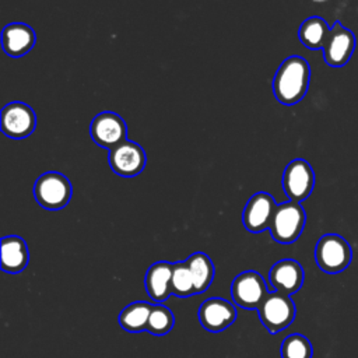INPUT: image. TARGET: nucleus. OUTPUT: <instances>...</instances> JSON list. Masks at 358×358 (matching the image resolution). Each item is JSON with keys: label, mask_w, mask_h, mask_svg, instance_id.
<instances>
[{"label": "nucleus", "mask_w": 358, "mask_h": 358, "mask_svg": "<svg viewBox=\"0 0 358 358\" xmlns=\"http://www.w3.org/2000/svg\"><path fill=\"white\" fill-rule=\"evenodd\" d=\"M268 280L275 291L291 295L303 284V268L294 259H281L271 266Z\"/></svg>", "instance_id": "obj_14"}, {"label": "nucleus", "mask_w": 358, "mask_h": 358, "mask_svg": "<svg viewBox=\"0 0 358 358\" xmlns=\"http://www.w3.org/2000/svg\"><path fill=\"white\" fill-rule=\"evenodd\" d=\"M186 263L192 273L196 294L204 292L214 278L213 260L203 252H194L186 259Z\"/></svg>", "instance_id": "obj_20"}, {"label": "nucleus", "mask_w": 358, "mask_h": 358, "mask_svg": "<svg viewBox=\"0 0 358 358\" xmlns=\"http://www.w3.org/2000/svg\"><path fill=\"white\" fill-rule=\"evenodd\" d=\"M312 344L302 334L294 333L282 340L281 358H312Z\"/></svg>", "instance_id": "obj_23"}, {"label": "nucleus", "mask_w": 358, "mask_h": 358, "mask_svg": "<svg viewBox=\"0 0 358 358\" xmlns=\"http://www.w3.org/2000/svg\"><path fill=\"white\" fill-rule=\"evenodd\" d=\"M330 28L327 22L317 15L306 18L298 31V38L308 49H323Z\"/></svg>", "instance_id": "obj_19"}, {"label": "nucleus", "mask_w": 358, "mask_h": 358, "mask_svg": "<svg viewBox=\"0 0 358 358\" xmlns=\"http://www.w3.org/2000/svg\"><path fill=\"white\" fill-rule=\"evenodd\" d=\"M310 78L309 63L301 56L287 57L273 78V92L284 105L298 103L306 94Z\"/></svg>", "instance_id": "obj_1"}, {"label": "nucleus", "mask_w": 358, "mask_h": 358, "mask_svg": "<svg viewBox=\"0 0 358 358\" xmlns=\"http://www.w3.org/2000/svg\"><path fill=\"white\" fill-rule=\"evenodd\" d=\"M315 172L310 164L302 158L292 159L282 173V189L291 201L301 203L313 190Z\"/></svg>", "instance_id": "obj_7"}, {"label": "nucleus", "mask_w": 358, "mask_h": 358, "mask_svg": "<svg viewBox=\"0 0 358 358\" xmlns=\"http://www.w3.org/2000/svg\"><path fill=\"white\" fill-rule=\"evenodd\" d=\"M351 257V248L341 235L326 234L316 243L315 260L319 268L324 273H341L348 267Z\"/></svg>", "instance_id": "obj_2"}, {"label": "nucleus", "mask_w": 358, "mask_h": 358, "mask_svg": "<svg viewBox=\"0 0 358 358\" xmlns=\"http://www.w3.org/2000/svg\"><path fill=\"white\" fill-rule=\"evenodd\" d=\"M151 310L152 305L148 302H131L119 313V324L129 333H140L145 330Z\"/></svg>", "instance_id": "obj_18"}, {"label": "nucleus", "mask_w": 358, "mask_h": 358, "mask_svg": "<svg viewBox=\"0 0 358 358\" xmlns=\"http://www.w3.org/2000/svg\"><path fill=\"white\" fill-rule=\"evenodd\" d=\"M35 42V31L25 22L7 24L1 31L3 50L11 57L24 56L34 48Z\"/></svg>", "instance_id": "obj_15"}, {"label": "nucleus", "mask_w": 358, "mask_h": 358, "mask_svg": "<svg viewBox=\"0 0 358 358\" xmlns=\"http://www.w3.org/2000/svg\"><path fill=\"white\" fill-rule=\"evenodd\" d=\"M1 270L10 274L22 271L29 260V252L25 241L17 235L1 238Z\"/></svg>", "instance_id": "obj_17"}, {"label": "nucleus", "mask_w": 358, "mask_h": 358, "mask_svg": "<svg viewBox=\"0 0 358 358\" xmlns=\"http://www.w3.org/2000/svg\"><path fill=\"white\" fill-rule=\"evenodd\" d=\"M355 49L354 34L343 27L338 21L330 28L329 36L323 46L324 62L331 67H343L347 64Z\"/></svg>", "instance_id": "obj_12"}, {"label": "nucleus", "mask_w": 358, "mask_h": 358, "mask_svg": "<svg viewBox=\"0 0 358 358\" xmlns=\"http://www.w3.org/2000/svg\"><path fill=\"white\" fill-rule=\"evenodd\" d=\"M257 310L263 326L273 334L288 327L296 313L291 296L278 291L268 292Z\"/></svg>", "instance_id": "obj_5"}, {"label": "nucleus", "mask_w": 358, "mask_h": 358, "mask_svg": "<svg viewBox=\"0 0 358 358\" xmlns=\"http://www.w3.org/2000/svg\"><path fill=\"white\" fill-rule=\"evenodd\" d=\"M73 187L67 176L60 172H45L34 185L36 201L48 210H60L70 201Z\"/></svg>", "instance_id": "obj_4"}, {"label": "nucleus", "mask_w": 358, "mask_h": 358, "mask_svg": "<svg viewBox=\"0 0 358 358\" xmlns=\"http://www.w3.org/2000/svg\"><path fill=\"white\" fill-rule=\"evenodd\" d=\"M1 131L11 138L28 137L36 127L34 109L20 101L7 103L0 113Z\"/></svg>", "instance_id": "obj_9"}, {"label": "nucleus", "mask_w": 358, "mask_h": 358, "mask_svg": "<svg viewBox=\"0 0 358 358\" xmlns=\"http://www.w3.org/2000/svg\"><path fill=\"white\" fill-rule=\"evenodd\" d=\"M172 270L173 263L169 262H157L148 267L144 285L148 296L154 302H164L172 295Z\"/></svg>", "instance_id": "obj_16"}, {"label": "nucleus", "mask_w": 358, "mask_h": 358, "mask_svg": "<svg viewBox=\"0 0 358 358\" xmlns=\"http://www.w3.org/2000/svg\"><path fill=\"white\" fill-rule=\"evenodd\" d=\"M90 134L95 144L112 150L127 140V127L122 116L112 110L98 113L91 124Z\"/></svg>", "instance_id": "obj_8"}, {"label": "nucleus", "mask_w": 358, "mask_h": 358, "mask_svg": "<svg viewBox=\"0 0 358 358\" xmlns=\"http://www.w3.org/2000/svg\"><path fill=\"white\" fill-rule=\"evenodd\" d=\"M277 206L271 194L266 192L255 193L245 204L242 213L243 227L255 234L270 228Z\"/></svg>", "instance_id": "obj_10"}, {"label": "nucleus", "mask_w": 358, "mask_h": 358, "mask_svg": "<svg viewBox=\"0 0 358 358\" xmlns=\"http://www.w3.org/2000/svg\"><path fill=\"white\" fill-rule=\"evenodd\" d=\"M306 214L301 203L285 201L277 206L270 232L274 241L280 243H292L303 231Z\"/></svg>", "instance_id": "obj_3"}, {"label": "nucleus", "mask_w": 358, "mask_h": 358, "mask_svg": "<svg viewBox=\"0 0 358 358\" xmlns=\"http://www.w3.org/2000/svg\"><path fill=\"white\" fill-rule=\"evenodd\" d=\"M172 294L176 296H180V298H186V296L196 294L192 273H190V268H189L186 260L173 263Z\"/></svg>", "instance_id": "obj_22"}, {"label": "nucleus", "mask_w": 358, "mask_h": 358, "mask_svg": "<svg viewBox=\"0 0 358 358\" xmlns=\"http://www.w3.org/2000/svg\"><path fill=\"white\" fill-rule=\"evenodd\" d=\"M173 323L175 317L172 310L161 303H157L152 305V310L150 313L145 330L154 336H164L172 330Z\"/></svg>", "instance_id": "obj_21"}, {"label": "nucleus", "mask_w": 358, "mask_h": 358, "mask_svg": "<svg viewBox=\"0 0 358 358\" xmlns=\"http://www.w3.org/2000/svg\"><path fill=\"white\" fill-rule=\"evenodd\" d=\"M201 326L211 333H218L229 327L236 319L235 306L222 298L206 299L197 312Z\"/></svg>", "instance_id": "obj_13"}, {"label": "nucleus", "mask_w": 358, "mask_h": 358, "mask_svg": "<svg viewBox=\"0 0 358 358\" xmlns=\"http://www.w3.org/2000/svg\"><path fill=\"white\" fill-rule=\"evenodd\" d=\"M267 294L264 278L255 270L242 271L231 284V296L243 309H259Z\"/></svg>", "instance_id": "obj_6"}, {"label": "nucleus", "mask_w": 358, "mask_h": 358, "mask_svg": "<svg viewBox=\"0 0 358 358\" xmlns=\"http://www.w3.org/2000/svg\"><path fill=\"white\" fill-rule=\"evenodd\" d=\"M108 161L115 173L126 178H133L144 169L147 157L141 145L134 141L126 140L115 148L109 150Z\"/></svg>", "instance_id": "obj_11"}]
</instances>
